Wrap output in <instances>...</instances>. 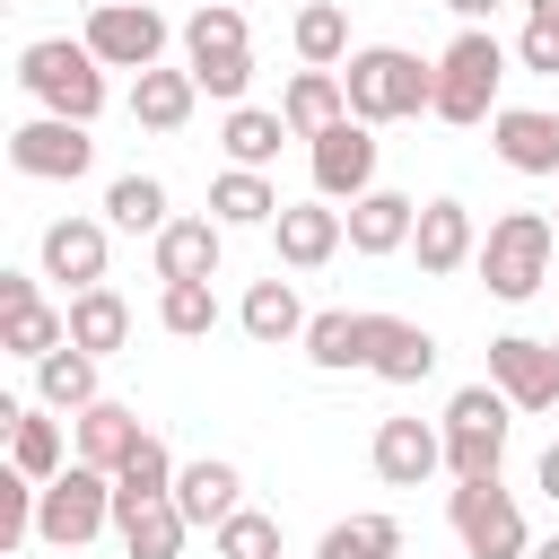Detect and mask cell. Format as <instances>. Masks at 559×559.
<instances>
[{
  "mask_svg": "<svg viewBox=\"0 0 559 559\" xmlns=\"http://www.w3.org/2000/svg\"><path fill=\"white\" fill-rule=\"evenodd\" d=\"M341 87H349V114H358V122H411V114H437V61H419V52H402V44H367V52H349Z\"/></svg>",
  "mask_w": 559,
  "mask_h": 559,
  "instance_id": "cell-1",
  "label": "cell"
},
{
  "mask_svg": "<svg viewBox=\"0 0 559 559\" xmlns=\"http://www.w3.org/2000/svg\"><path fill=\"white\" fill-rule=\"evenodd\" d=\"M17 87L44 105V114H70V122H96L105 114V61L70 35H44L17 52Z\"/></svg>",
  "mask_w": 559,
  "mask_h": 559,
  "instance_id": "cell-2",
  "label": "cell"
},
{
  "mask_svg": "<svg viewBox=\"0 0 559 559\" xmlns=\"http://www.w3.org/2000/svg\"><path fill=\"white\" fill-rule=\"evenodd\" d=\"M550 245H559V227L542 218V210H507L489 236H480V280H489V297H507V306H524L542 280H550Z\"/></svg>",
  "mask_w": 559,
  "mask_h": 559,
  "instance_id": "cell-3",
  "label": "cell"
},
{
  "mask_svg": "<svg viewBox=\"0 0 559 559\" xmlns=\"http://www.w3.org/2000/svg\"><path fill=\"white\" fill-rule=\"evenodd\" d=\"M498 79H507V52H498V35H480V26H463L454 44H445V61H437V122H489L498 114Z\"/></svg>",
  "mask_w": 559,
  "mask_h": 559,
  "instance_id": "cell-4",
  "label": "cell"
},
{
  "mask_svg": "<svg viewBox=\"0 0 559 559\" xmlns=\"http://www.w3.org/2000/svg\"><path fill=\"white\" fill-rule=\"evenodd\" d=\"M105 524H114V472H96V463H70V472H52V480H44L35 542H52V550H79V542H96Z\"/></svg>",
  "mask_w": 559,
  "mask_h": 559,
  "instance_id": "cell-5",
  "label": "cell"
},
{
  "mask_svg": "<svg viewBox=\"0 0 559 559\" xmlns=\"http://www.w3.org/2000/svg\"><path fill=\"white\" fill-rule=\"evenodd\" d=\"M507 393L498 384H463L454 402H445V472L454 480H489L498 472V454H507Z\"/></svg>",
  "mask_w": 559,
  "mask_h": 559,
  "instance_id": "cell-6",
  "label": "cell"
},
{
  "mask_svg": "<svg viewBox=\"0 0 559 559\" xmlns=\"http://www.w3.org/2000/svg\"><path fill=\"white\" fill-rule=\"evenodd\" d=\"M183 52H192L201 96H218V105H236V96H245L253 52H245V17H236L227 0H210V9H192V17H183Z\"/></svg>",
  "mask_w": 559,
  "mask_h": 559,
  "instance_id": "cell-7",
  "label": "cell"
},
{
  "mask_svg": "<svg viewBox=\"0 0 559 559\" xmlns=\"http://www.w3.org/2000/svg\"><path fill=\"white\" fill-rule=\"evenodd\" d=\"M445 515H454V533H463L472 559H524V507L498 489V472L489 480H454Z\"/></svg>",
  "mask_w": 559,
  "mask_h": 559,
  "instance_id": "cell-8",
  "label": "cell"
},
{
  "mask_svg": "<svg viewBox=\"0 0 559 559\" xmlns=\"http://www.w3.org/2000/svg\"><path fill=\"white\" fill-rule=\"evenodd\" d=\"M105 70H157V52H166V17L148 9V0H105V9H87V35H79Z\"/></svg>",
  "mask_w": 559,
  "mask_h": 559,
  "instance_id": "cell-9",
  "label": "cell"
},
{
  "mask_svg": "<svg viewBox=\"0 0 559 559\" xmlns=\"http://www.w3.org/2000/svg\"><path fill=\"white\" fill-rule=\"evenodd\" d=\"M9 166L35 175V183H79V175L96 166V140H87V122H70V114H35V122L9 131Z\"/></svg>",
  "mask_w": 559,
  "mask_h": 559,
  "instance_id": "cell-10",
  "label": "cell"
},
{
  "mask_svg": "<svg viewBox=\"0 0 559 559\" xmlns=\"http://www.w3.org/2000/svg\"><path fill=\"white\" fill-rule=\"evenodd\" d=\"M376 122H358V114H341L332 131H314V192L323 201H358V192H376V140H367Z\"/></svg>",
  "mask_w": 559,
  "mask_h": 559,
  "instance_id": "cell-11",
  "label": "cell"
},
{
  "mask_svg": "<svg viewBox=\"0 0 559 559\" xmlns=\"http://www.w3.org/2000/svg\"><path fill=\"white\" fill-rule=\"evenodd\" d=\"M489 384H498L515 411H550V402H559V358H550V341H524V332L489 341Z\"/></svg>",
  "mask_w": 559,
  "mask_h": 559,
  "instance_id": "cell-12",
  "label": "cell"
},
{
  "mask_svg": "<svg viewBox=\"0 0 559 559\" xmlns=\"http://www.w3.org/2000/svg\"><path fill=\"white\" fill-rule=\"evenodd\" d=\"M437 463H445V428H428V419H376V480L419 489Z\"/></svg>",
  "mask_w": 559,
  "mask_h": 559,
  "instance_id": "cell-13",
  "label": "cell"
},
{
  "mask_svg": "<svg viewBox=\"0 0 559 559\" xmlns=\"http://www.w3.org/2000/svg\"><path fill=\"white\" fill-rule=\"evenodd\" d=\"M489 140H498V157H507L515 175H559V114H542V105H498V114H489Z\"/></svg>",
  "mask_w": 559,
  "mask_h": 559,
  "instance_id": "cell-14",
  "label": "cell"
},
{
  "mask_svg": "<svg viewBox=\"0 0 559 559\" xmlns=\"http://www.w3.org/2000/svg\"><path fill=\"white\" fill-rule=\"evenodd\" d=\"M271 236H280V262H288V271H323V262L341 253L349 218H341V210H323V201H288V210L271 218Z\"/></svg>",
  "mask_w": 559,
  "mask_h": 559,
  "instance_id": "cell-15",
  "label": "cell"
},
{
  "mask_svg": "<svg viewBox=\"0 0 559 559\" xmlns=\"http://www.w3.org/2000/svg\"><path fill=\"white\" fill-rule=\"evenodd\" d=\"M341 218H349V253H367V262H376V253H402V245H411L419 201H402V192H384V183H376V192H358Z\"/></svg>",
  "mask_w": 559,
  "mask_h": 559,
  "instance_id": "cell-16",
  "label": "cell"
},
{
  "mask_svg": "<svg viewBox=\"0 0 559 559\" xmlns=\"http://www.w3.org/2000/svg\"><path fill=\"white\" fill-rule=\"evenodd\" d=\"M411 253H419V271H428V280L463 271V262L480 253V236H472V210H463V201H428V210H419V227H411Z\"/></svg>",
  "mask_w": 559,
  "mask_h": 559,
  "instance_id": "cell-17",
  "label": "cell"
},
{
  "mask_svg": "<svg viewBox=\"0 0 559 559\" xmlns=\"http://www.w3.org/2000/svg\"><path fill=\"white\" fill-rule=\"evenodd\" d=\"M44 271L70 280V297L79 288H105V227L96 218H52L44 227Z\"/></svg>",
  "mask_w": 559,
  "mask_h": 559,
  "instance_id": "cell-18",
  "label": "cell"
},
{
  "mask_svg": "<svg viewBox=\"0 0 559 559\" xmlns=\"http://www.w3.org/2000/svg\"><path fill=\"white\" fill-rule=\"evenodd\" d=\"M227 227L218 218H166L157 227V280H218Z\"/></svg>",
  "mask_w": 559,
  "mask_h": 559,
  "instance_id": "cell-19",
  "label": "cell"
},
{
  "mask_svg": "<svg viewBox=\"0 0 559 559\" xmlns=\"http://www.w3.org/2000/svg\"><path fill=\"white\" fill-rule=\"evenodd\" d=\"M367 367H376L384 384H419V376L437 367V341H428L419 323H402V314H367Z\"/></svg>",
  "mask_w": 559,
  "mask_h": 559,
  "instance_id": "cell-20",
  "label": "cell"
},
{
  "mask_svg": "<svg viewBox=\"0 0 559 559\" xmlns=\"http://www.w3.org/2000/svg\"><path fill=\"white\" fill-rule=\"evenodd\" d=\"M70 437H79V463L122 472V463H131V445H140L148 428H140V411H131V402H105V393H96V402L79 411V428H70Z\"/></svg>",
  "mask_w": 559,
  "mask_h": 559,
  "instance_id": "cell-21",
  "label": "cell"
},
{
  "mask_svg": "<svg viewBox=\"0 0 559 559\" xmlns=\"http://www.w3.org/2000/svg\"><path fill=\"white\" fill-rule=\"evenodd\" d=\"M236 489H245V480H236V463H218V454H210V463H183V472H175V507H183L192 524H210V533H218V524H227V515L245 507Z\"/></svg>",
  "mask_w": 559,
  "mask_h": 559,
  "instance_id": "cell-22",
  "label": "cell"
},
{
  "mask_svg": "<svg viewBox=\"0 0 559 559\" xmlns=\"http://www.w3.org/2000/svg\"><path fill=\"white\" fill-rule=\"evenodd\" d=\"M192 96H201L192 70H140V79H131V122H148V131H183V122H192Z\"/></svg>",
  "mask_w": 559,
  "mask_h": 559,
  "instance_id": "cell-23",
  "label": "cell"
},
{
  "mask_svg": "<svg viewBox=\"0 0 559 559\" xmlns=\"http://www.w3.org/2000/svg\"><path fill=\"white\" fill-rule=\"evenodd\" d=\"M280 114H288V131H297V140L332 131V122L349 114V87H341V70H297V79H288V96H280Z\"/></svg>",
  "mask_w": 559,
  "mask_h": 559,
  "instance_id": "cell-24",
  "label": "cell"
},
{
  "mask_svg": "<svg viewBox=\"0 0 559 559\" xmlns=\"http://www.w3.org/2000/svg\"><path fill=\"white\" fill-rule=\"evenodd\" d=\"M280 210H288V201L262 183V166H227V175L210 183V218H218V227H271Z\"/></svg>",
  "mask_w": 559,
  "mask_h": 559,
  "instance_id": "cell-25",
  "label": "cell"
},
{
  "mask_svg": "<svg viewBox=\"0 0 559 559\" xmlns=\"http://www.w3.org/2000/svg\"><path fill=\"white\" fill-rule=\"evenodd\" d=\"M114 533H122V559H175L183 533H192V515H183L175 498H148V507H131V515H114Z\"/></svg>",
  "mask_w": 559,
  "mask_h": 559,
  "instance_id": "cell-26",
  "label": "cell"
},
{
  "mask_svg": "<svg viewBox=\"0 0 559 559\" xmlns=\"http://www.w3.org/2000/svg\"><path fill=\"white\" fill-rule=\"evenodd\" d=\"M0 419H9V463H17V472H35V480L70 472V463H61V454H70V445H61V419H44V411H26V402H9Z\"/></svg>",
  "mask_w": 559,
  "mask_h": 559,
  "instance_id": "cell-27",
  "label": "cell"
},
{
  "mask_svg": "<svg viewBox=\"0 0 559 559\" xmlns=\"http://www.w3.org/2000/svg\"><path fill=\"white\" fill-rule=\"evenodd\" d=\"M61 314H70V341H79V349H96V358L131 341V306H122L114 288H79V297H70Z\"/></svg>",
  "mask_w": 559,
  "mask_h": 559,
  "instance_id": "cell-28",
  "label": "cell"
},
{
  "mask_svg": "<svg viewBox=\"0 0 559 559\" xmlns=\"http://www.w3.org/2000/svg\"><path fill=\"white\" fill-rule=\"evenodd\" d=\"M35 384H44V411H87L96 402V349L61 341L52 358H35Z\"/></svg>",
  "mask_w": 559,
  "mask_h": 559,
  "instance_id": "cell-29",
  "label": "cell"
},
{
  "mask_svg": "<svg viewBox=\"0 0 559 559\" xmlns=\"http://www.w3.org/2000/svg\"><path fill=\"white\" fill-rule=\"evenodd\" d=\"M280 140H297V131H288V114H262V105H227V131H218V148H227L236 166H271V157H280Z\"/></svg>",
  "mask_w": 559,
  "mask_h": 559,
  "instance_id": "cell-30",
  "label": "cell"
},
{
  "mask_svg": "<svg viewBox=\"0 0 559 559\" xmlns=\"http://www.w3.org/2000/svg\"><path fill=\"white\" fill-rule=\"evenodd\" d=\"M306 323H314V314L297 306L288 280H253V288H245V332H253V341H306Z\"/></svg>",
  "mask_w": 559,
  "mask_h": 559,
  "instance_id": "cell-31",
  "label": "cell"
},
{
  "mask_svg": "<svg viewBox=\"0 0 559 559\" xmlns=\"http://www.w3.org/2000/svg\"><path fill=\"white\" fill-rule=\"evenodd\" d=\"M148 498H175V454H166L157 437H140L131 463L114 472V515H131V507H148Z\"/></svg>",
  "mask_w": 559,
  "mask_h": 559,
  "instance_id": "cell-32",
  "label": "cell"
},
{
  "mask_svg": "<svg viewBox=\"0 0 559 559\" xmlns=\"http://www.w3.org/2000/svg\"><path fill=\"white\" fill-rule=\"evenodd\" d=\"M306 358L314 367H367V314H349V306H332V314H314L306 323Z\"/></svg>",
  "mask_w": 559,
  "mask_h": 559,
  "instance_id": "cell-33",
  "label": "cell"
},
{
  "mask_svg": "<svg viewBox=\"0 0 559 559\" xmlns=\"http://www.w3.org/2000/svg\"><path fill=\"white\" fill-rule=\"evenodd\" d=\"M314 559H402V524L393 515H349V524L323 533Z\"/></svg>",
  "mask_w": 559,
  "mask_h": 559,
  "instance_id": "cell-34",
  "label": "cell"
},
{
  "mask_svg": "<svg viewBox=\"0 0 559 559\" xmlns=\"http://www.w3.org/2000/svg\"><path fill=\"white\" fill-rule=\"evenodd\" d=\"M105 218L131 227V236H157V227H166V183H157V175H122V183L105 192Z\"/></svg>",
  "mask_w": 559,
  "mask_h": 559,
  "instance_id": "cell-35",
  "label": "cell"
},
{
  "mask_svg": "<svg viewBox=\"0 0 559 559\" xmlns=\"http://www.w3.org/2000/svg\"><path fill=\"white\" fill-rule=\"evenodd\" d=\"M297 52H306V70H332V61L349 52V17H341L332 0H306V9H297Z\"/></svg>",
  "mask_w": 559,
  "mask_h": 559,
  "instance_id": "cell-36",
  "label": "cell"
},
{
  "mask_svg": "<svg viewBox=\"0 0 559 559\" xmlns=\"http://www.w3.org/2000/svg\"><path fill=\"white\" fill-rule=\"evenodd\" d=\"M157 323H166L175 341H201V332L218 323V297H210V280H166V297H157Z\"/></svg>",
  "mask_w": 559,
  "mask_h": 559,
  "instance_id": "cell-37",
  "label": "cell"
},
{
  "mask_svg": "<svg viewBox=\"0 0 559 559\" xmlns=\"http://www.w3.org/2000/svg\"><path fill=\"white\" fill-rule=\"evenodd\" d=\"M0 341H9L17 358H52V349L70 341V314H52V306L35 297V306H17V314H0Z\"/></svg>",
  "mask_w": 559,
  "mask_h": 559,
  "instance_id": "cell-38",
  "label": "cell"
},
{
  "mask_svg": "<svg viewBox=\"0 0 559 559\" xmlns=\"http://www.w3.org/2000/svg\"><path fill=\"white\" fill-rule=\"evenodd\" d=\"M218 559H280V524L253 515V507H236V515L218 524Z\"/></svg>",
  "mask_w": 559,
  "mask_h": 559,
  "instance_id": "cell-39",
  "label": "cell"
},
{
  "mask_svg": "<svg viewBox=\"0 0 559 559\" xmlns=\"http://www.w3.org/2000/svg\"><path fill=\"white\" fill-rule=\"evenodd\" d=\"M515 61H524V70H542V79H559V17H550V9H533V17H524Z\"/></svg>",
  "mask_w": 559,
  "mask_h": 559,
  "instance_id": "cell-40",
  "label": "cell"
},
{
  "mask_svg": "<svg viewBox=\"0 0 559 559\" xmlns=\"http://www.w3.org/2000/svg\"><path fill=\"white\" fill-rule=\"evenodd\" d=\"M17 306H35V280L26 271H0V314H17Z\"/></svg>",
  "mask_w": 559,
  "mask_h": 559,
  "instance_id": "cell-41",
  "label": "cell"
},
{
  "mask_svg": "<svg viewBox=\"0 0 559 559\" xmlns=\"http://www.w3.org/2000/svg\"><path fill=\"white\" fill-rule=\"evenodd\" d=\"M533 480H542V498H559V445H542V472Z\"/></svg>",
  "mask_w": 559,
  "mask_h": 559,
  "instance_id": "cell-42",
  "label": "cell"
},
{
  "mask_svg": "<svg viewBox=\"0 0 559 559\" xmlns=\"http://www.w3.org/2000/svg\"><path fill=\"white\" fill-rule=\"evenodd\" d=\"M445 9H454V17H489L498 0H445Z\"/></svg>",
  "mask_w": 559,
  "mask_h": 559,
  "instance_id": "cell-43",
  "label": "cell"
},
{
  "mask_svg": "<svg viewBox=\"0 0 559 559\" xmlns=\"http://www.w3.org/2000/svg\"><path fill=\"white\" fill-rule=\"evenodd\" d=\"M533 559H559V533H550V542H542V550H533Z\"/></svg>",
  "mask_w": 559,
  "mask_h": 559,
  "instance_id": "cell-44",
  "label": "cell"
},
{
  "mask_svg": "<svg viewBox=\"0 0 559 559\" xmlns=\"http://www.w3.org/2000/svg\"><path fill=\"white\" fill-rule=\"evenodd\" d=\"M533 9H550V17H559V0H533Z\"/></svg>",
  "mask_w": 559,
  "mask_h": 559,
  "instance_id": "cell-45",
  "label": "cell"
},
{
  "mask_svg": "<svg viewBox=\"0 0 559 559\" xmlns=\"http://www.w3.org/2000/svg\"><path fill=\"white\" fill-rule=\"evenodd\" d=\"M550 358H559V341H550Z\"/></svg>",
  "mask_w": 559,
  "mask_h": 559,
  "instance_id": "cell-46",
  "label": "cell"
},
{
  "mask_svg": "<svg viewBox=\"0 0 559 559\" xmlns=\"http://www.w3.org/2000/svg\"><path fill=\"white\" fill-rule=\"evenodd\" d=\"M550 227H559V218H550Z\"/></svg>",
  "mask_w": 559,
  "mask_h": 559,
  "instance_id": "cell-47",
  "label": "cell"
}]
</instances>
